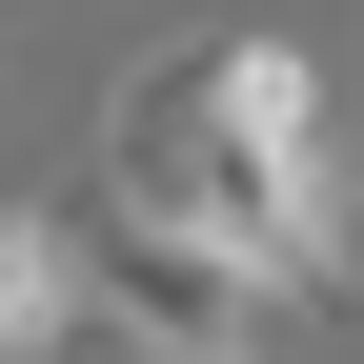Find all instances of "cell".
I'll list each match as a JSON object with an SVG mask.
<instances>
[{
  "label": "cell",
  "instance_id": "obj_1",
  "mask_svg": "<svg viewBox=\"0 0 364 364\" xmlns=\"http://www.w3.org/2000/svg\"><path fill=\"white\" fill-rule=\"evenodd\" d=\"M102 223L223 263L243 304H344V142H324V61L263 21L162 41L102 122Z\"/></svg>",
  "mask_w": 364,
  "mask_h": 364
},
{
  "label": "cell",
  "instance_id": "obj_2",
  "mask_svg": "<svg viewBox=\"0 0 364 364\" xmlns=\"http://www.w3.org/2000/svg\"><path fill=\"white\" fill-rule=\"evenodd\" d=\"M81 324H102V263H81L61 203H0V364H61Z\"/></svg>",
  "mask_w": 364,
  "mask_h": 364
},
{
  "label": "cell",
  "instance_id": "obj_3",
  "mask_svg": "<svg viewBox=\"0 0 364 364\" xmlns=\"http://www.w3.org/2000/svg\"><path fill=\"white\" fill-rule=\"evenodd\" d=\"M203 364H263V344H203Z\"/></svg>",
  "mask_w": 364,
  "mask_h": 364
}]
</instances>
